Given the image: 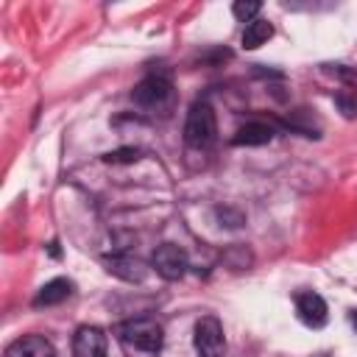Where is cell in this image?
I'll return each mask as SVG.
<instances>
[{"mask_svg": "<svg viewBox=\"0 0 357 357\" xmlns=\"http://www.w3.org/2000/svg\"><path fill=\"white\" fill-rule=\"evenodd\" d=\"M218 137V120L206 100H195L184 120V142L190 148H209Z\"/></svg>", "mask_w": 357, "mask_h": 357, "instance_id": "7a4b0ae2", "label": "cell"}, {"mask_svg": "<svg viewBox=\"0 0 357 357\" xmlns=\"http://www.w3.org/2000/svg\"><path fill=\"white\" fill-rule=\"evenodd\" d=\"M103 265L112 276L123 279V282H142L148 268L142 259L137 257H128V254H112V257H103Z\"/></svg>", "mask_w": 357, "mask_h": 357, "instance_id": "ba28073f", "label": "cell"}, {"mask_svg": "<svg viewBox=\"0 0 357 357\" xmlns=\"http://www.w3.org/2000/svg\"><path fill=\"white\" fill-rule=\"evenodd\" d=\"M131 100H134L139 109L162 112V109H167L170 100H173V84H170L167 75L151 73V75H145V78L131 89Z\"/></svg>", "mask_w": 357, "mask_h": 357, "instance_id": "3957f363", "label": "cell"}, {"mask_svg": "<svg viewBox=\"0 0 357 357\" xmlns=\"http://www.w3.org/2000/svg\"><path fill=\"white\" fill-rule=\"evenodd\" d=\"M271 36H273V22L257 17V20H251V22L243 28V47H245V50H257V47L265 45Z\"/></svg>", "mask_w": 357, "mask_h": 357, "instance_id": "7c38bea8", "label": "cell"}, {"mask_svg": "<svg viewBox=\"0 0 357 357\" xmlns=\"http://www.w3.org/2000/svg\"><path fill=\"white\" fill-rule=\"evenodd\" d=\"M139 156H142L139 148L126 145V148H114V151L103 153V162L106 165H134V162H139Z\"/></svg>", "mask_w": 357, "mask_h": 357, "instance_id": "4fadbf2b", "label": "cell"}, {"mask_svg": "<svg viewBox=\"0 0 357 357\" xmlns=\"http://www.w3.org/2000/svg\"><path fill=\"white\" fill-rule=\"evenodd\" d=\"M114 335L120 337L123 346H128L134 351H142V354H159L162 351V343H165V329L153 318H131V321H123V324H117Z\"/></svg>", "mask_w": 357, "mask_h": 357, "instance_id": "6da1fadb", "label": "cell"}, {"mask_svg": "<svg viewBox=\"0 0 357 357\" xmlns=\"http://www.w3.org/2000/svg\"><path fill=\"white\" fill-rule=\"evenodd\" d=\"M192 346L198 357H223L226 354V337H223V324L215 315H204L195 321L192 329Z\"/></svg>", "mask_w": 357, "mask_h": 357, "instance_id": "277c9868", "label": "cell"}, {"mask_svg": "<svg viewBox=\"0 0 357 357\" xmlns=\"http://www.w3.org/2000/svg\"><path fill=\"white\" fill-rule=\"evenodd\" d=\"M151 268L165 279V282H178L187 268H190V259H187V251L176 243H162L156 245V251L151 254Z\"/></svg>", "mask_w": 357, "mask_h": 357, "instance_id": "5b68a950", "label": "cell"}, {"mask_svg": "<svg viewBox=\"0 0 357 357\" xmlns=\"http://www.w3.org/2000/svg\"><path fill=\"white\" fill-rule=\"evenodd\" d=\"M293 301H296V315H298V321H301L304 326L321 329V326L329 321V307H326V301H324L318 293L304 290V293H296Z\"/></svg>", "mask_w": 357, "mask_h": 357, "instance_id": "52a82bcc", "label": "cell"}, {"mask_svg": "<svg viewBox=\"0 0 357 357\" xmlns=\"http://www.w3.org/2000/svg\"><path fill=\"white\" fill-rule=\"evenodd\" d=\"M349 321H351V326L357 329V310H349Z\"/></svg>", "mask_w": 357, "mask_h": 357, "instance_id": "9a60e30c", "label": "cell"}, {"mask_svg": "<svg viewBox=\"0 0 357 357\" xmlns=\"http://www.w3.org/2000/svg\"><path fill=\"white\" fill-rule=\"evenodd\" d=\"M271 139H273V128L268 123H259V120L240 126L231 137L234 145H268Z\"/></svg>", "mask_w": 357, "mask_h": 357, "instance_id": "8fae6325", "label": "cell"}, {"mask_svg": "<svg viewBox=\"0 0 357 357\" xmlns=\"http://www.w3.org/2000/svg\"><path fill=\"white\" fill-rule=\"evenodd\" d=\"M73 296V282L59 276V279H50L39 287V293L33 296V307H53V304H61Z\"/></svg>", "mask_w": 357, "mask_h": 357, "instance_id": "30bf717a", "label": "cell"}, {"mask_svg": "<svg viewBox=\"0 0 357 357\" xmlns=\"http://www.w3.org/2000/svg\"><path fill=\"white\" fill-rule=\"evenodd\" d=\"M259 8H262V3L259 0H237L234 6H231V14L240 20V22H251V20H257V14H259Z\"/></svg>", "mask_w": 357, "mask_h": 357, "instance_id": "5bb4252c", "label": "cell"}, {"mask_svg": "<svg viewBox=\"0 0 357 357\" xmlns=\"http://www.w3.org/2000/svg\"><path fill=\"white\" fill-rule=\"evenodd\" d=\"M6 357H53V346L42 335H22L6 346Z\"/></svg>", "mask_w": 357, "mask_h": 357, "instance_id": "9c48e42d", "label": "cell"}, {"mask_svg": "<svg viewBox=\"0 0 357 357\" xmlns=\"http://www.w3.org/2000/svg\"><path fill=\"white\" fill-rule=\"evenodd\" d=\"M73 357H109V337L100 326H78L73 335Z\"/></svg>", "mask_w": 357, "mask_h": 357, "instance_id": "8992f818", "label": "cell"}]
</instances>
